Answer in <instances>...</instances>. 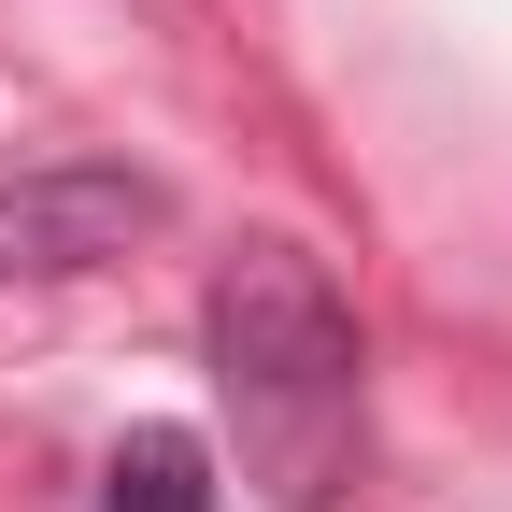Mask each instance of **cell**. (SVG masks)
Segmentation results:
<instances>
[{
  "label": "cell",
  "mask_w": 512,
  "mask_h": 512,
  "mask_svg": "<svg viewBox=\"0 0 512 512\" xmlns=\"http://www.w3.org/2000/svg\"><path fill=\"white\" fill-rule=\"evenodd\" d=\"M171 228V185L157 171H114V157H72V171H15L0 185V285H72V271H114L128 242Z\"/></svg>",
  "instance_id": "cell-2"
},
{
  "label": "cell",
  "mask_w": 512,
  "mask_h": 512,
  "mask_svg": "<svg viewBox=\"0 0 512 512\" xmlns=\"http://www.w3.org/2000/svg\"><path fill=\"white\" fill-rule=\"evenodd\" d=\"M100 512H214V441L200 427H128L100 456Z\"/></svg>",
  "instance_id": "cell-3"
},
{
  "label": "cell",
  "mask_w": 512,
  "mask_h": 512,
  "mask_svg": "<svg viewBox=\"0 0 512 512\" xmlns=\"http://www.w3.org/2000/svg\"><path fill=\"white\" fill-rule=\"evenodd\" d=\"M200 356H214V399L242 441V484L271 512H328L370 456V342H356L342 285L299 242H242L200 299Z\"/></svg>",
  "instance_id": "cell-1"
}]
</instances>
